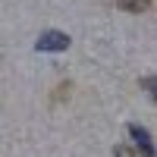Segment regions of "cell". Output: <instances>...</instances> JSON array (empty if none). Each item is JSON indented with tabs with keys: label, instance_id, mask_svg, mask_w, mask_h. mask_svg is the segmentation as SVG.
Listing matches in <instances>:
<instances>
[{
	"label": "cell",
	"instance_id": "6da1fadb",
	"mask_svg": "<svg viewBox=\"0 0 157 157\" xmlns=\"http://www.w3.org/2000/svg\"><path fill=\"white\" fill-rule=\"evenodd\" d=\"M41 54H54V50H66L69 47V35H63V32H44L41 38H38V44H35Z\"/></svg>",
	"mask_w": 157,
	"mask_h": 157
},
{
	"label": "cell",
	"instance_id": "8992f818",
	"mask_svg": "<svg viewBox=\"0 0 157 157\" xmlns=\"http://www.w3.org/2000/svg\"><path fill=\"white\" fill-rule=\"evenodd\" d=\"M66 91H69V82H66V85H60V88L54 91V101H63V98H66Z\"/></svg>",
	"mask_w": 157,
	"mask_h": 157
},
{
	"label": "cell",
	"instance_id": "277c9868",
	"mask_svg": "<svg viewBox=\"0 0 157 157\" xmlns=\"http://www.w3.org/2000/svg\"><path fill=\"white\" fill-rule=\"evenodd\" d=\"M135 154V148H129V145H120L116 148V157H132Z\"/></svg>",
	"mask_w": 157,
	"mask_h": 157
},
{
	"label": "cell",
	"instance_id": "3957f363",
	"mask_svg": "<svg viewBox=\"0 0 157 157\" xmlns=\"http://www.w3.org/2000/svg\"><path fill=\"white\" fill-rule=\"evenodd\" d=\"M116 6L126 10V13H145L151 6V0H116Z\"/></svg>",
	"mask_w": 157,
	"mask_h": 157
},
{
	"label": "cell",
	"instance_id": "5b68a950",
	"mask_svg": "<svg viewBox=\"0 0 157 157\" xmlns=\"http://www.w3.org/2000/svg\"><path fill=\"white\" fill-rule=\"evenodd\" d=\"M141 88H145V91H148V94L154 98V78H151V75H148V78H141Z\"/></svg>",
	"mask_w": 157,
	"mask_h": 157
},
{
	"label": "cell",
	"instance_id": "7a4b0ae2",
	"mask_svg": "<svg viewBox=\"0 0 157 157\" xmlns=\"http://www.w3.org/2000/svg\"><path fill=\"white\" fill-rule=\"evenodd\" d=\"M129 135H132L135 151H138L141 157H154V141H151V135H148V129H141V126H129Z\"/></svg>",
	"mask_w": 157,
	"mask_h": 157
}]
</instances>
